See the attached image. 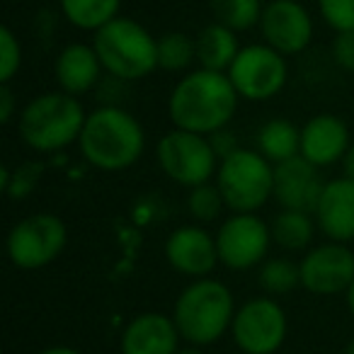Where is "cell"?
Wrapping results in <instances>:
<instances>
[{
	"label": "cell",
	"instance_id": "1",
	"mask_svg": "<svg viewBox=\"0 0 354 354\" xmlns=\"http://www.w3.org/2000/svg\"><path fill=\"white\" fill-rule=\"evenodd\" d=\"M238 104L241 95L226 73L197 66L172 85L167 95V119L175 129L212 136L231 127Z\"/></svg>",
	"mask_w": 354,
	"mask_h": 354
},
{
	"label": "cell",
	"instance_id": "2",
	"mask_svg": "<svg viewBox=\"0 0 354 354\" xmlns=\"http://www.w3.org/2000/svg\"><path fill=\"white\" fill-rule=\"evenodd\" d=\"M146 129L122 104H100L83 124L80 158L100 172H124L146 153Z\"/></svg>",
	"mask_w": 354,
	"mask_h": 354
},
{
	"label": "cell",
	"instance_id": "3",
	"mask_svg": "<svg viewBox=\"0 0 354 354\" xmlns=\"http://www.w3.org/2000/svg\"><path fill=\"white\" fill-rule=\"evenodd\" d=\"M236 310V299L226 281L204 277L192 279L177 294L170 315L183 342L204 349L231 335Z\"/></svg>",
	"mask_w": 354,
	"mask_h": 354
},
{
	"label": "cell",
	"instance_id": "4",
	"mask_svg": "<svg viewBox=\"0 0 354 354\" xmlns=\"http://www.w3.org/2000/svg\"><path fill=\"white\" fill-rule=\"evenodd\" d=\"M88 109L80 97L64 90H46L22 104L17 114V136L32 153L51 156L78 143Z\"/></svg>",
	"mask_w": 354,
	"mask_h": 354
},
{
	"label": "cell",
	"instance_id": "5",
	"mask_svg": "<svg viewBox=\"0 0 354 354\" xmlns=\"http://www.w3.org/2000/svg\"><path fill=\"white\" fill-rule=\"evenodd\" d=\"M104 73L122 83H138L158 71V37L133 17L119 15L93 35Z\"/></svg>",
	"mask_w": 354,
	"mask_h": 354
},
{
	"label": "cell",
	"instance_id": "6",
	"mask_svg": "<svg viewBox=\"0 0 354 354\" xmlns=\"http://www.w3.org/2000/svg\"><path fill=\"white\" fill-rule=\"evenodd\" d=\"M228 214H257L274 199V165L257 148H236L218 160L214 177Z\"/></svg>",
	"mask_w": 354,
	"mask_h": 354
},
{
	"label": "cell",
	"instance_id": "7",
	"mask_svg": "<svg viewBox=\"0 0 354 354\" xmlns=\"http://www.w3.org/2000/svg\"><path fill=\"white\" fill-rule=\"evenodd\" d=\"M156 160L162 175L185 189L214 183L218 170V156L209 136L175 127L158 138Z\"/></svg>",
	"mask_w": 354,
	"mask_h": 354
},
{
	"label": "cell",
	"instance_id": "8",
	"mask_svg": "<svg viewBox=\"0 0 354 354\" xmlns=\"http://www.w3.org/2000/svg\"><path fill=\"white\" fill-rule=\"evenodd\" d=\"M68 228L64 218L51 212H37L12 223L6 238V252L12 267L22 272L44 270L64 255Z\"/></svg>",
	"mask_w": 354,
	"mask_h": 354
},
{
	"label": "cell",
	"instance_id": "9",
	"mask_svg": "<svg viewBox=\"0 0 354 354\" xmlns=\"http://www.w3.org/2000/svg\"><path fill=\"white\" fill-rule=\"evenodd\" d=\"M236 93L245 102H267L289 83V59L265 41L241 46L236 61L226 71Z\"/></svg>",
	"mask_w": 354,
	"mask_h": 354
},
{
	"label": "cell",
	"instance_id": "10",
	"mask_svg": "<svg viewBox=\"0 0 354 354\" xmlns=\"http://www.w3.org/2000/svg\"><path fill=\"white\" fill-rule=\"evenodd\" d=\"M289 335V315L274 296H252L238 306L231 337L243 354H277Z\"/></svg>",
	"mask_w": 354,
	"mask_h": 354
},
{
	"label": "cell",
	"instance_id": "11",
	"mask_svg": "<svg viewBox=\"0 0 354 354\" xmlns=\"http://www.w3.org/2000/svg\"><path fill=\"white\" fill-rule=\"evenodd\" d=\"M218 262L231 272L260 267L274 245L270 221L260 214H228L216 228Z\"/></svg>",
	"mask_w": 354,
	"mask_h": 354
},
{
	"label": "cell",
	"instance_id": "12",
	"mask_svg": "<svg viewBox=\"0 0 354 354\" xmlns=\"http://www.w3.org/2000/svg\"><path fill=\"white\" fill-rule=\"evenodd\" d=\"M257 32L260 41L291 59L310 46L315 37V22L301 0H270L265 3Z\"/></svg>",
	"mask_w": 354,
	"mask_h": 354
},
{
	"label": "cell",
	"instance_id": "13",
	"mask_svg": "<svg viewBox=\"0 0 354 354\" xmlns=\"http://www.w3.org/2000/svg\"><path fill=\"white\" fill-rule=\"evenodd\" d=\"M299 267L301 289L313 296H344L354 281V250L347 243L325 241L306 250Z\"/></svg>",
	"mask_w": 354,
	"mask_h": 354
},
{
	"label": "cell",
	"instance_id": "14",
	"mask_svg": "<svg viewBox=\"0 0 354 354\" xmlns=\"http://www.w3.org/2000/svg\"><path fill=\"white\" fill-rule=\"evenodd\" d=\"M165 262L177 274L192 279L212 277L221 262H218L216 236L202 223H185L167 233L162 243Z\"/></svg>",
	"mask_w": 354,
	"mask_h": 354
},
{
	"label": "cell",
	"instance_id": "15",
	"mask_svg": "<svg viewBox=\"0 0 354 354\" xmlns=\"http://www.w3.org/2000/svg\"><path fill=\"white\" fill-rule=\"evenodd\" d=\"M352 148V133L342 117L320 112L301 124V158L325 170L344 160Z\"/></svg>",
	"mask_w": 354,
	"mask_h": 354
},
{
	"label": "cell",
	"instance_id": "16",
	"mask_svg": "<svg viewBox=\"0 0 354 354\" xmlns=\"http://www.w3.org/2000/svg\"><path fill=\"white\" fill-rule=\"evenodd\" d=\"M183 347V337L170 313L143 310L136 313L119 335L122 354H175Z\"/></svg>",
	"mask_w": 354,
	"mask_h": 354
},
{
	"label": "cell",
	"instance_id": "17",
	"mask_svg": "<svg viewBox=\"0 0 354 354\" xmlns=\"http://www.w3.org/2000/svg\"><path fill=\"white\" fill-rule=\"evenodd\" d=\"M104 75L107 73L100 64L93 41L90 44L88 41H71V44L61 46L54 59L56 90H64L73 97L95 93L102 85Z\"/></svg>",
	"mask_w": 354,
	"mask_h": 354
},
{
	"label": "cell",
	"instance_id": "18",
	"mask_svg": "<svg viewBox=\"0 0 354 354\" xmlns=\"http://www.w3.org/2000/svg\"><path fill=\"white\" fill-rule=\"evenodd\" d=\"M313 218L328 241L349 245L354 241V180L347 175L325 180Z\"/></svg>",
	"mask_w": 354,
	"mask_h": 354
},
{
	"label": "cell",
	"instance_id": "19",
	"mask_svg": "<svg viewBox=\"0 0 354 354\" xmlns=\"http://www.w3.org/2000/svg\"><path fill=\"white\" fill-rule=\"evenodd\" d=\"M325 180L320 177V167L296 156L274 165V202L279 209H299L313 214Z\"/></svg>",
	"mask_w": 354,
	"mask_h": 354
},
{
	"label": "cell",
	"instance_id": "20",
	"mask_svg": "<svg viewBox=\"0 0 354 354\" xmlns=\"http://www.w3.org/2000/svg\"><path fill=\"white\" fill-rule=\"evenodd\" d=\"M197 41V64L199 68L209 71H221L226 73L231 64L236 61L238 51H241V41H238V32L228 30L221 22H209L194 37Z\"/></svg>",
	"mask_w": 354,
	"mask_h": 354
},
{
	"label": "cell",
	"instance_id": "21",
	"mask_svg": "<svg viewBox=\"0 0 354 354\" xmlns=\"http://www.w3.org/2000/svg\"><path fill=\"white\" fill-rule=\"evenodd\" d=\"M270 228H272V241H274L277 248H281L284 252H301L304 255L306 250L313 248L318 223H315L310 212L279 209L272 216Z\"/></svg>",
	"mask_w": 354,
	"mask_h": 354
},
{
	"label": "cell",
	"instance_id": "22",
	"mask_svg": "<svg viewBox=\"0 0 354 354\" xmlns=\"http://www.w3.org/2000/svg\"><path fill=\"white\" fill-rule=\"evenodd\" d=\"M255 148L272 165H279L289 158L301 156V127H296L291 119L284 117L270 119L257 129Z\"/></svg>",
	"mask_w": 354,
	"mask_h": 354
},
{
	"label": "cell",
	"instance_id": "23",
	"mask_svg": "<svg viewBox=\"0 0 354 354\" xmlns=\"http://www.w3.org/2000/svg\"><path fill=\"white\" fill-rule=\"evenodd\" d=\"M59 10L71 27L95 35L122 15V0H59Z\"/></svg>",
	"mask_w": 354,
	"mask_h": 354
},
{
	"label": "cell",
	"instance_id": "24",
	"mask_svg": "<svg viewBox=\"0 0 354 354\" xmlns=\"http://www.w3.org/2000/svg\"><path fill=\"white\" fill-rule=\"evenodd\" d=\"M197 64V41L180 30L158 37V68L165 73H189Z\"/></svg>",
	"mask_w": 354,
	"mask_h": 354
},
{
	"label": "cell",
	"instance_id": "25",
	"mask_svg": "<svg viewBox=\"0 0 354 354\" xmlns=\"http://www.w3.org/2000/svg\"><path fill=\"white\" fill-rule=\"evenodd\" d=\"M257 284L267 296H286L301 286V267L289 257H267L257 267Z\"/></svg>",
	"mask_w": 354,
	"mask_h": 354
},
{
	"label": "cell",
	"instance_id": "26",
	"mask_svg": "<svg viewBox=\"0 0 354 354\" xmlns=\"http://www.w3.org/2000/svg\"><path fill=\"white\" fill-rule=\"evenodd\" d=\"M209 8L214 20L243 35V32L257 30L265 3L262 0H209Z\"/></svg>",
	"mask_w": 354,
	"mask_h": 354
},
{
	"label": "cell",
	"instance_id": "27",
	"mask_svg": "<svg viewBox=\"0 0 354 354\" xmlns=\"http://www.w3.org/2000/svg\"><path fill=\"white\" fill-rule=\"evenodd\" d=\"M185 207H187V214L192 216L194 223H202V226H209V223H221L223 214L228 212L226 202H223L221 192H218L216 183H207L199 185V187L187 189V197H185Z\"/></svg>",
	"mask_w": 354,
	"mask_h": 354
},
{
	"label": "cell",
	"instance_id": "28",
	"mask_svg": "<svg viewBox=\"0 0 354 354\" xmlns=\"http://www.w3.org/2000/svg\"><path fill=\"white\" fill-rule=\"evenodd\" d=\"M41 180L39 162H22L17 167H0V189L10 199H27Z\"/></svg>",
	"mask_w": 354,
	"mask_h": 354
},
{
	"label": "cell",
	"instance_id": "29",
	"mask_svg": "<svg viewBox=\"0 0 354 354\" xmlns=\"http://www.w3.org/2000/svg\"><path fill=\"white\" fill-rule=\"evenodd\" d=\"M22 68V44L12 27H0V85H12Z\"/></svg>",
	"mask_w": 354,
	"mask_h": 354
},
{
	"label": "cell",
	"instance_id": "30",
	"mask_svg": "<svg viewBox=\"0 0 354 354\" xmlns=\"http://www.w3.org/2000/svg\"><path fill=\"white\" fill-rule=\"evenodd\" d=\"M318 15L328 30L352 32L354 30V0H315Z\"/></svg>",
	"mask_w": 354,
	"mask_h": 354
},
{
	"label": "cell",
	"instance_id": "31",
	"mask_svg": "<svg viewBox=\"0 0 354 354\" xmlns=\"http://www.w3.org/2000/svg\"><path fill=\"white\" fill-rule=\"evenodd\" d=\"M330 56L333 64L344 73H354V30L352 32H337L330 44Z\"/></svg>",
	"mask_w": 354,
	"mask_h": 354
},
{
	"label": "cell",
	"instance_id": "32",
	"mask_svg": "<svg viewBox=\"0 0 354 354\" xmlns=\"http://www.w3.org/2000/svg\"><path fill=\"white\" fill-rule=\"evenodd\" d=\"M20 109L22 107H17L12 85H0V124H10L12 119H17Z\"/></svg>",
	"mask_w": 354,
	"mask_h": 354
},
{
	"label": "cell",
	"instance_id": "33",
	"mask_svg": "<svg viewBox=\"0 0 354 354\" xmlns=\"http://www.w3.org/2000/svg\"><path fill=\"white\" fill-rule=\"evenodd\" d=\"M209 141H212V146H214V151H216L218 160H221V158H226L228 153H233L236 148H241V146H238L236 131H231L228 127L221 129V131H216V133H212V136H209Z\"/></svg>",
	"mask_w": 354,
	"mask_h": 354
},
{
	"label": "cell",
	"instance_id": "34",
	"mask_svg": "<svg viewBox=\"0 0 354 354\" xmlns=\"http://www.w3.org/2000/svg\"><path fill=\"white\" fill-rule=\"evenodd\" d=\"M37 354H83V352H78V349L71 347V344H51V347L39 349Z\"/></svg>",
	"mask_w": 354,
	"mask_h": 354
},
{
	"label": "cell",
	"instance_id": "35",
	"mask_svg": "<svg viewBox=\"0 0 354 354\" xmlns=\"http://www.w3.org/2000/svg\"><path fill=\"white\" fill-rule=\"evenodd\" d=\"M342 165V175H347L349 180H354V143H352V148L347 151V156H344V160L339 162Z\"/></svg>",
	"mask_w": 354,
	"mask_h": 354
},
{
	"label": "cell",
	"instance_id": "36",
	"mask_svg": "<svg viewBox=\"0 0 354 354\" xmlns=\"http://www.w3.org/2000/svg\"><path fill=\"white\" fill-rule=\"evenodd\" d=\"M344 304H347V310L352 313V318H354V281L349 284L347 294H344Z\"/></svg>",
	"mask_w": 354,
	"mask_h": 354
},
{
	"label": "cell",
	"instance_id": "37",
	"mask_svg": "<svg viewBox=\"0 0 354 354\" xmlns=\"http://www.w3.org/2000/svg\"><path fill=\"white\" fill-rule=\"evenodd\" d=\"M175 354H204L202 347H194V344H183Z\"/></svg>",
	"mask_w": 354,
	"mask_h": 354
},
{
	"label": "cell",
	"instance_id": "38",
	"mask_svg": "<svg viewBox=\"0 0 354 354\" xmlns=\"http://www.w3.org/2000/svg\"><path fill=\"white\" fill-rule=\"evenodd\" d=\"M342 354H354V335H352V337H349V342H347V344H344Z\"/></svg>",
	"mask_w": 354,
	"mask_h": 354
},
{
	"label": "cell",
	"instance_id": "39",
	"mask_svg": "<svg viewBox=\"0 0 354 354\" xmlns=\"http://www.w3.org/2000/svg\"><path fill=\"white\" fill-rule=\"evenodd\" d=\"M15 3H17V0H15Z\"/></svg>",
	"mask_w": 354,
	"mask_h": 354
}]
</instances>
